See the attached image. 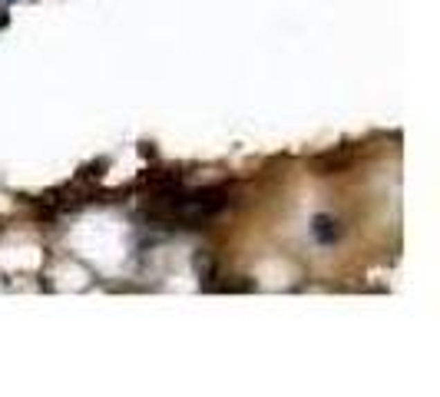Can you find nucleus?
<instances>
[{
    "mask_svg": "<svg viewBox=\"0 0 440 397\" xmlns=\"http://www.w3.org/2000/svg\"><path fill=\"white\" fill-rule=\"evenodd\" d=\"M315 239H318L321 245H331L338 235H341V229H338V219H331V215H318L315 219Z\"/></svg>",
    "mask_w": 440,
    "mask_h": 397,
    "instance_id": "obj_1",
    "label": "nucleus"
},
{
    "mask_svg": "<svg viewBox=\"0 0 440 397\" xmlns=\"http://www.w3.org/2000/svg\"><path fill=\"white\" fill-rule=\"evenodd\" d=\"M3 24H7V14H3V10H0V27H3Z\"/></svg>",
    "mask_w": 440,
    "mask_h": 397,
    "instance_id": "obj_3",
    "label": "nucleus"
},
{
    "mask_svg": "<svg viewBox=\"0 0 440 397\" xmlns=\"http://www.w3.org/2000/svg\"><path fill=\"white\" fill-rule=\"evenodd\" d=\"M318 176H331V172H341V169H348L351 166V153H345V156H321L318 163Z\"/></svg>",
    "mask_w": 440,
    "mask_h": 397,
    "instance_id": "obj_2",
    "label": "nucleus"
}]
</instances>
